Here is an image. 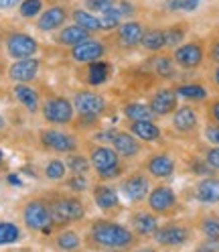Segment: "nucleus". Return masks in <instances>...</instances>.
Returning a JSON list of instances; mask_svg holds the SVG:
<instances>
[{
  "label": "nucleus",
  "instance_id": "nucleus-35",
  "mask_svg": "<svg viewBox=\"0 0 219 252\" xmlns=\"http://www.w3.org/2000/svg\"><path fill=\"white\" fill-rule=\"evenodd\" d=\"M41 175L45 181H49L53 185H61L63 179L69 175L67 171V165H65V159L63 157H57V155H51L41 167Z\"/></svg>",
  "mask_w": 219,
  "mask_h": 252
},
{
  "label": "nucleus",
  "instance_id": "nucleus-32",
  "mask_svg": "<svg viewBox=\"0 0 219 252\" xmlns=\"http://www.w3.org/2000/svg\"><path fill=\"white\" fill-rule=\"evenodd\" d=\"M71 23L80 25L82 29H85L89 35H104L102 31V23H100V14L87 10L82 4H71Z\"/></svg>",
  "mask_w": 219,
  "mask_h": 252
},
{
  "label": "nucleus",
  "instance_id": "nucleus-24",
  "mask_svg": "<svg viewBox=\"0 0 219 252\" xmlns=\"http://www.w3.org/2000/svg\"><path fill=\"white\" fill-rule=\"evenodd\" d=\"M189 195L203 208H217L219 206V175L197 177L189 187Z\"/></svg>",
  "mask_w": 219,
  "mask_h": 252
},
{
  "label": "nucleus",
  "instance_id": "nucleus-11",
  "mask_svg": "<svg viewBox=\"0 0 219 252\" xmlns=\"http://www.w3.org/2000/svg\"><path fill=\"white\" fill-rule=\"evenodd\" d=\"M152 185L154 181L148 177V173L136 167V169H128L124 173V177L118 179V191H120L122 201L126 206L134 208V206H144Z\"/></svg>",
  "mask_w": 219,
  "mask_h": 252
},
{
  "label": "nucleus",
  "instance_id": "nucleus-20",
  "mask_svg": "<svg viewBox=\"0 0 219 252\" xmlns=\"http://www.w3.org/2000/svg\"><path fill=\"white\" fill-rule=\"evenodd\" d=\"M45 61L43 57H27V59H17V61H10L6 65V80L8 84H35L41 71H43Z\"/></svg>",
  "mask_w": 219,
  "mask_h": 252
},
{
  "label": "nucleus",
  "instance_id": "nucleus-41",
  "mask_svg": "<svg viewBox=\"0 0 219 252\" xmlns=\"http://www.w3.org/2000/svg\"><path fill=\"white\" fill-rule=\"evenodd\" d=\"M185 165H187V171H189L195 179H197V177H205V175H217V173H213V171L205 165V161L201 159L199 153H191V155L185 159Z\"/></svg>",
  "mask_w": 219,
  "mask_h": 252
},
{
  "label": "nucleus",
  "instance_id": "nucleus-6",
  "mask_svg": "<svg viewBox=\"0 0 219 252\" xmlns=\"http://www.w3.org/2000/svg\"><path fill=\"white\" fill-rule=\"evenodd\" d=\"M19 214H21L23 228H27L28 232L45 234V236H51L55 232L51 208H49V201H47L45 193H35V195L25 197L19 208Z\"/></svg>",
  "mask_w": 219,
  "mask_h": 252
},
{
  "label": "nucleus",
  "instance_id": "nucleus-37",
  "mask_svg": "<svg viewBox=\"0 0 219 252\" xmlns=\"http://www.w3.org/2000/svg\"><path fill=\"white\" fill-rule=\"evenodd\" d=\"M45 6L47 0H23L19 8L14 10V14H17V21L21 23H35L37 17L45 10Z\"/></svg>",
  "mask_w": 219,
  "mask_h": 252
},
{
  "label": "nucleus",
  "instance_id": "nucleus-31",
  "mask_svg": "<svg viewBox=\"0 0 219 252\" xmlns=\"http://www.w3.org/2000/svg\"><path fill=\"white\" fill-rule=\"evenodd\" d=\"M89 37H93V35H89L85 29H82L80 25H75V23L69 21L65 27H61L57 33L51 35V41H53V45H57V47L69 49V47H75L77 43H82V41H85V39H89Z\"/></svg>",
  "mask_w": 219,
  "mask_h": 252
},
{
  "label": "nucleus",
  "instance_id": "nucleus-15",
  "mask_svg": "<svg viewBox=\"0 0 219 252\" xmlns=\"http://www.w3.org/2000/svg\"><path fill=\"white\" fill-rule=\"evenodd\" d=\"M146 25L142 19H128V21H122L112 33H108L110 45L112 49H118L122 53H130L140 49V43H142L144 37V31Z\"/></svg>",
  "mask_w": 219,
  "mask_h": 252
},
{
  "label": "nucleus",
  "instance_id": "nucleus-5",
  "mask_svg": "<svg viewBox=\"0 0 219 252\" xmlns=\"http://www.w3.org/2000/svg\"><path fill=\"white\" fill-rule=\"evenodd\" d=\"M0 49H2L4 57L10 61L17 59H27V57H39L43 51V45L37 35L30 31L10 25L2 27V39H0Z\"/></svg>",
  "mask_w": 219,
  "mask_h": 252
},
{
  "label": "nucleus",
  "instance_id": "nucleus-29",
  "mask_svg": "<svg viewBox=\"0 0 219 252\" xmlns=\"http://www.w3.org/2000/svg\"><path fill=\"white\" fill-rule=\"evenodd\" d=\"M51 246L55 252H80L85 244L80 230L67 226V228H59L51 234Z\"/></svg>",
  "mask_w": 219,
  "mask_h": 252
},
{
  "label": "nucleus",
  "instance_id": "nucleus-49",
  "mask_svg": "<svg viewBox=\"0 0 219 252\" xmlns=\"http://www.w3.org/2000/svg\"><path fill=\"white\" fill-rule=\"evenodd\" d=\"M207 86L209 90H213L215 94H219V65H209L207 69Z\"/></svg>",
  "mask_w": 219,
  "mask_h": 252
},
{
  "label": "nucleus",
  "instance_id": "nucleus-16",
  "mask_svg": "<svg viewBox=\"0 0 219 252\" xmlns=\"http://www.w3.org/2000/svg\"><path fill=\"white\" fill-rule=\"evenodd\" d=\"M71 104L75 108V114H83V116H98L104 118L110 112V100L104 96L102 92L93 90V88H77L71 92Z\"/></svg>",
  "mask_w": 219,
  "mask_h": 252
},
{
  "label": "nucleus",
  "instance_id": "nucleus-18",
  "mask_svg": "<svg viewBox=\"0 0 219 252\" xmlns=\"http://www.w3.org/2000/svg\"><path fill=\"white\" fill-rule=\"evenodd\" d=\"M91 201L104 216L112 218L116 214H122L124 210V201L120 197V191L114 183H106V181H93L89 189Z\"/></svg>",
  "mask_w": 219,
  "mask_h": 252
},
{
  "label": "nucleus",
  "instance_id": "nucleus-56",
  "mask_svg": "<svg viewBox=\"0 0 219 252\" xmlns=\"http://www.w3.org/2000/svg\"><path fill=\"white\" fill-rule=\"evenodd\" d=\"M17 252H30V250H17Z\"/></svg>",
  "mask_w": 219,
  "mask_h": 252
},
{
  "label": "nucleus",
  "instance_id": "nucleus-40",
  "mask_svg": "<svg viewBox=\"0 0 219 252\" xmlns=\"http://www.w3.org/2000/svg\"><path fill=\"white\" fill-rule=\"evenodd\" d=\"M91 175H67L61 183V187L67 189L71 193H77V195H83L91 189Z\"/></svg>",
  "mask_w": 219,
  "mask_h": 252
},
{
  "label": "nucleus",
  "instance_id": "nucleus-4",
  "mask_svg": "<svg viewBox=\"0 0 219 252\" xmlns=\"http://www.w3.org/2000/svg\"><path fill=\"white\" fill-rule=\"evenodd\" d=\"M35 143L39 151L57 155V157H65L71 153L82 151L83 140L69 126H43L35 134Z\"/></svg>",
  "mask_w": 219,
  "mask_h": 252
},
{
  "label": "nucleus",
  "instance_id": "nucleus-51",
  "mask_svg": "<svg viewBox=\"0 0 219 252\" xmlns=\"http://www.w3.org/2000/svg\"><path fill=\"white\" fill-rule=\"evenodd\" d=\"M6 134H8V120L2 112H0V140L6 138Z\"/></svg>",
  "mask_w": 219,
  "mask_h": 252
},
{
  "label": "nucleus",
  "instance_id": "nucleus-38",
  "mask_svg": "<svg viewBox=\"0 0 219 252\" xmlns=\"http://www.w3.org/2000/svg\"><path fill=\"white\" fill-rule=\"evenodd\" d=\"M65 165L69 175H91V163L87 159V155L83 151H77L71 155H65Z\"/></svg>",
  "mask_w": 219,
  "mask_h": 252
},
{
  "label": "nucleus",
  "instance_id": "nucleus-17",
  "mask_svg": "<svg viewBox=\"0 0 219 252\" xmlns=\"http://www.w3.org/2000/svg\"><path fill=\"white\" fill-rule=\"evenodd\" d=\"M67 51V59L75 65H85V63L91 61H98L110 55L112 51V45H110L108 35H96V37H89L82 43H77L75 47H69Z\"/></svg>",
  "mask_w": 219,
  "mask_h": 252
},
{
  "label": "nucleus",
  "instance_id": "nucleus-42",
  "mask_svg": "<svg viewBox=\"0 0 219 252\" xmlns=\"http://www.w3.org/2000/svg\"><path fill=\"white\" fill-rule=\"evenodd\" d=\"M197 153L201 155V159L205 161V165L213 171V173H217L219 175V147H215V145H201V143H197Z\"/></svg>",
  "mask_w": 219,
  "mask_h": 252
},
{
  "label": "nucleus",
  "instance_id": "nucleus-26",
  "mask_svg": "<svg viewBox=\"0 0 219 252\" xmlns=\"http://www.w3.org/2000/svg\"><path fill=\"white\" fill-rule=\"evenodd\" d=\"M177 98L185 104H195V106H203L209 96H211V90L205 82L201 80H177L173 84Z\"/></svg>",
  "mask_w": 219,
  "mask_h": 252
},
{
  "label": "nucleus",
  "instance_id": "nucleus-45",
  "mask_svg": "<svg viewBox=\"0 0 219 252\" xmlns=\"http://www.w3.org/2000/svg\"><path fill=\"white\" fill-rule=\"evenodd\" d=\"M203 116H205V122L219 124V94L209 96V100L203 104Z\"/></svg>",
  "mask_w": 219,
  "mask_h": 252
},
{
  "label": "nucleus",
  "instance_id": "nucleus-7",
  "mask_svg": "<svg viewBox=\"0 0 219 252\" xmlns=\"http://www.w3.org/2000/svg\"><path fill=\"white\" fill-rule=\"evenodd\" d=\"M197 236V230L191 218H166L152 234V242L156 248H183L191 244Z\"/></svg>",
  "mask_w": 219,
  "mask_h": 252
},
{
  "label": "nucleus",
  "instance_id": "nucleus-2",
  "mask_svg": "<svg viewBox=\"0 0 219 252\" xmlns=\"http://www.w3.org/2000/svg\"><path fill=\"white\" fill-rule=\"evenodd\" d=\"M43 193H45L47 201H49L55 230L82 224L87 218V206H85L82 195L71 193L63 187L47 189V191H43Z\"/></svg>",
  "mask_w": 219,
  "mask_h": 252
},
{
  "label": "nucleus",
  "instance_id": "nucleus-12",
  "mask_svg": "<svg viewBox=\"0 0 219 252\" xmlns=\"http://www.w3.org/2000/svg\"><path fill=\"white\" fill-rule=\"evenodd\" d=\"M170 55L183 73L197 71L207 63V41L205 37H189L185 43L175 47Z\"/></svg>",
  "mask_w": 219,
  "mask_h": 252
},
{
  "label": "nucleus",
  "instance_id": "nucleus-8",
  "mask_svg": "<svg viewBox=\"0 0 219 252\" xmlns=\"http://www.w3.org/2000/svg\"><path fill=\"white\" fill-rule=\"evenodd\" d=\"M201 108L195 104H179V108L170 116V130L173 136L185 143L197 145L201 140Z\"/></svg>",
  "mask_w": 219,
  "mask_h": 252
},
{
  "label": "nucleus",
  "instance_id": "nucleus-39",
  "mask_svg": "<svg viewBox=\"0 0 219 252\" xmlns=\"http://www.w3.org/2000/svg\"><path fill=\"white\" fill-rule=\"evenodd\" d=\"M23 228L17 222H10V220H0V248L4 246H12L23 240Z\"/></svg>",
  "mask_w": 219,
  "mask_h": 252
},
{
  "label": "nucleus",
  "instance_id": "nucleus-46",
  "mask_svg": "<svg viewBox=\"0 0 219 252\" xmlns=\"http://www.w3.org/2000/svg\"><path fill=\"white\" fill-rule=\"evenodd\" d=\"M201 138L205 140L207 145L219 147V124L205 122V124H203V128H201Z\"/></svg>",
  "mask_w": 219,
  "mask_h": 252
},
{
  "label": "nucleus",
  "instance_id": "nucleus-44",
  "mask_svg": "<svg viewBox=\"0 0 219 252\" xmlns=\"http://www.w3.org/2000/svg\"><path fill=\"white\" fill-rule=\"evenodd\" d=\"M201 4V0H166L164 8L168 12H193Z\"/></svg>",
  "mask_w": 219,
  "mask_h": 252
},
{
  "label": "nucleus",
  "instance_id": "nucleus-21",
  "mask_svg": "<svg viewBox=\"0 0 219 252\" xmlns=\"http://www.w3.org/2000/svg\"><path fill=\"white\" fill-rule=\"evenodd\" d=\"M146 104H148L150 112H152V118L154 120H163V118L173 116V112L179 108L181 100L177 98L173 86H161L148 96Z\"/></svg>",
  "mask_w": 219,
  "mask_h": 252
},
{
  "label": "nucleus",
  "instance_id": "nucleus-25",
  "mask_svg": "<svg viewBox=\"0 0 219 252\" xmlns=\"http://www.w3.org/2000/svg\"><path fill=\"white\" fill-rule=\"evenodd\" d=\"M146 69L154 75L159 77L163 82H177L181 77V69L177 67V63L170 55V51H161V53H154V55H148L146 59Z\"/></svg>",
  "mask_w": 219,
  "mask_h": 252
},
{
  "label": "nucleus",
  "instance_id": "nucleus-43",
  "mask_svg": "<svg viewBox=\"0 0 219 252\" xmlns=\"http://www.w3.org/2000/svg\"><path fill=\"white\" fill-rule=\"evenodd\" d=\"M205 41H207V63L209 65H219V25L209 31Z\"/></svg>",
  "mask_w": 219,
  "mask_h": 252
},
{
  "label": "nucleus",
  "instance_id": "nucleus-14",
  "mask_svg": "<svg viewBox=\"0 0 219 252\" xmlns=\"http://www.w3.org/2000/svg\"><path fill=\"white\" fill-rule=\"evenodd\" d=\"M144 206L159 218H175L181 212V195L173 185L164 181H156L144 201Z\"/></svg>",
  "mask_w": 219,
  "mask_h": 252
},
{
  "label": "nucleus",
  "instance_id": "nucleus-9",
  "mask_svg": "<svg viewBox=\"0 0 219 252\" xmlns=\"http://www.w3.org/2000/svg\"><path fill=\"white\" fill-rule=\"evenodd\" d=\"M140 169L144 173H148V177L156 183V181H173L177 171H179V159L173 151H168L164 147L161 149H152L146 151L144 157L140 159Z\"/></svg>",
  "mask_w": 219,
  "mask_h": 252
},
{
  "label": "nucleus",
  "instance_id": "nucleus-27",
  "mask_svg": "<svg viewBox=\"0 0 219 252\" xmlns=\"http://www.w3.org/2000/svg\"><path fill=\"white\" fill-rule=\"evenodd\" d=\"M10 96L25 110V112L39 114L41 102H43V92L35 84H12L10 86Z\"/></svg>",
  "mask_w": 219,
  "mask_h": 252
},
{
  "label": "nucleus",
  "instance_id": "nucleus-52",
  "mask_svg": "<svg viewBox=\"0 0 219 252\" xmlns=\"http://www.w3.org/2000/svg\"><path fill=\"white\" fill-rule=\"evenodd\" d=\"M128 252H161L156 246H134L132 250H128Z\"/></svg>",
  "mask_w": 219,
  "mask_h": 252
},
{
  "label": "nucleus",
  "instance_id": "nucleus-34",
  "mask_svg": "<svg viewBox=\"0 0 219 252\" xmlns=\"http://www.w3.org/2000/svg\"><path fill=\"white\" fill-rule=\"evenodd\" d=\"M191 35V21L189 19H177L173 23L164 25V37H166V51H173L175 47L185 43Z\"/></svg>",
  "mask_w": 219,
  "mask_h": 252
},
{
  "label": "nucleus",
  "instance_id": "nucleus-13",
  "mask_svg": "<svg viewBox=\"0 0 219 252\" xmlns=\"http://www.w3.org/2000/svg\"><path fill=\"white\" fill-rule=\"evenodd\" d=\"M71 0H47V6L33 23V29L39 35L51 37L71 21Z\"/></svg>",
  "mask_w": 219,
  "mask_h": 252
},
{
  "label": "nucleus",
  "instance_id": "nucleus-23",
  "mask_svg": "<svg viewBox=\"0 0 219 252\" xmlns=\"http://www.w3.org/2000/svg\"><path fill=\"white\" fill-rule=\"evenodd\" d=\"M126 224L140 240H148V238H152L156 228L161 226V218L156 214H152L146 206H134L128 212V222Z\"/></svg>",
  "mask_w": 219,
  "mask_h": 252
},
{
  "label": "nucleus",
  "instance_id": "nucleus-48",
  "mask_svg": "<svg viewBox=\"0 0 219 252\" xmlns=\"http://www.w3.org/2000/svg\"><path fill=\"white\" fill-rule=\"evenodd\" d=\"M193 252H219V240H213V238H201Z\"/></svg>",
  "mask_w": 219,
  "mask_h": 252
},
{
  "label": "nucleus",
  "instance_id": "nucleus-10",
  "mask_svg": "<svg viewBox=\"0 0 219 252\" xmlns=\"http://www.w3.org/2000/svg\"><path fill=\"white\" fill-rule=\"evenodd\" d=\"M41 120L47 126H69L75 120V108L71 104V98L59 92H47L43 94L41 102Z\"/></svg>",
  "mask_w": 219,
  "mask_h": 252
},
{
  "label": "nucleus",
  "instance_id": "nucleus-55",
  "mask_svg": "<svg viewBox=\"0 0 219 252\" xmlns=\"http://www.w3.org/2000/svg\"><path fill=\"white\" fill-rule=\"evenodd\" d=\"M98 252H112V250H98Z\"/></svg>",
  "mask_w": 219,
  "mask_h": 252
},
{
  "label": "nucleus",
  "instance_id": "nucleus-22",
  "mask_svg": "<svg viewBox=\"0 0 219 252\" xmlns=\"http://www.w3.org/2000/svg\"><path fill=\"white\" fill-rule=\"evenodd\" d=\"M112 147L118 155H120V159L122 161H126V163H134L138 159H142L144 153L148 151V147L142 143V140H138L130 130L126 128H118L114 138H112Z\"/></svg>",
  "mask_w": 219,
  "mask_h": 252
},
{
  "label": "nucleus",
  "instance_id": "nucleus-30",
  "mask_svg": "<svg viewBox=\"0 0 219 252\" xmlns=\"http://www.w3.org/2000/svg\"><path fill=\"white\" fill-rule=\"evenodd\" d=\"M191 222H193L197 234H201V238L219 240V212L217 210L203 208L191 218Z\"/></svg>",
  "mask_w": 219,
  "mask_h": 252
},
{
  "label": "nucleus",
  "instance_id": "nucleus-47",
  "mask_svg": "<svg viewBox=\"0 0 219 252\" xmlns=\"http://www.w3.org/2000/svg\"><path fill=\"white\" fill-rule=\"evenodd\" d=\"M114 2H116V0H80L82 6H85L87 10L96 12V14H102L104 10H108Z\"/></svg>",
  "mask_w": 219,
  "mask_h": 252
},
{
  "label": "nucleus",
  "instance_id": "nucleus-28",
  "mask_svg": "<svg viewBox=\"0 0 219 252\" xmlns=\"http://www.w3.org/2000/svg\"><path fill=\"white\" fill-rule=\"evenodd\" d=\"M130 130L138 140H142L144 145H163L164 143V130L156 120H136V122H126L124 126Z\"/></svg>",
  "mask_w": 219,
  "mask_h": 252
},
{
  "label": "nucleus",
  "instance_id": "nucleus-19",
  "mask_svg": "<svg viewBox=\"0 0 219 252\" xmlns=\"http://www.w3.org/2000/svg\"><path fill=\"white\" fill-rule=\"evenodd\" d=\"M114 71H116L114 61L104 57V59H98V61L85 63V65H80V73H77V77H80V82L85 88L100 90V88H104V86H108L110 82H112Z\"/></svg>",
  "mask_w": 219,
  "mask_h": 252
},
{
  "label": "nucleus",
  "instance_id": "nucleus-54",
  "mask_svg": "<svg viewBox=\"0 0 219 252\" xmlns=\"http://www.w3.org/2000/svg\"><path fill=\"white\" fill-rule=\"evenodd\" d=\"M4 165H6V155L2 149H0V169H4Z\"/></svg>",
  "mask_w": 219,
  "mask_h": 252
},
{
  "label": "nucleus",
  "instance_id": "nucleus-36",
  "mask_svg": "<svg viewBox=\"0 0 219 252\" xmlns=\"http://www.w3.org/2000/svg\"><path fill=\"white\" fill-rule=\"evenodd\" d=\"M120 114L126 122H136V120H154L152 112L146 102H140V100H128L124 102L120 108Z\"/></svg>",
  "mask_w": 219,
  "mask_h": 252
},
{
  "label": "nucleus",
  "instance_id": "nucleus-53",
  "mask_svg": "<svg viewBox=\"0 0 219 252\" xmlns=\"http://www.w3.org/2000/svg\"><path fill=\"white\" fill-rule=\"evenodd\" d=\"M6 65H8V63H6V57H4L2 51H0V80H2V77L6 75Z\"/></svg>",
  "mask_w": 219,
  "mask_h": 252
},
{
  "label": "nucleus",
  "instance_id": "nucleus-50",
  "mask_svg": "<svg viewBox=\"0 0 219 252\" xmlns=\"http://www.w3.org/2000/svg\"><path fill=\"white\" fill-rule=\"evenodd\" d=\"M23 0H0V14H12Z\"/></svg>",
  "mask_w": 219,
  "mask_h": 252
},
{
  "label": "nucleus",
  "instance_id": "nucleus-3",
  "mask_svg": "<svg viewBox=\"0 0 219 252\" xmlns=\"http://www.w3.org/2000/svg\"><path fill=\"white\" fill-rule=\"evenodd\" d=\"M85 155L91 163V173L93 181H106L114 183L124 177V173L128 171V163L120 159V155L110 147V145H100L85 140Z\"/></svg>",
  "mask_w": 219,
  "mask_h": 252
},
{
  "label": "nucleus",
  "instance_id": "nucleus-1",
  "mask_svg": "<svg viewBox=\"0 0 219 252\" xmlns=\"http://www.w3.org/2000/svg\"><path fill=\"white\" fill-rule=\"evenodd\" d=\"M140 238L128 228L114 218H93L89 220L83 244L93 250H112V252H128L138 246Z\"/></svg>",
  "mask_w": 219,
  "mask_h": 252
},
{
  "label": "nucleus",
  "instance_id": "nucleus-33",
  "mask_svg": "<svg viewBox=\"0 0 219 252\" xmlns=\"http://www.w3.org/2000/svg\"><path fill=\"white\" fill-rule=\"evenodd\" d=\"M140 49L148 55L166 51V37H164V25H146Z\"/></svg>",
  "mask_w": 219,
  "mask_h": 252
}]
</instances>
